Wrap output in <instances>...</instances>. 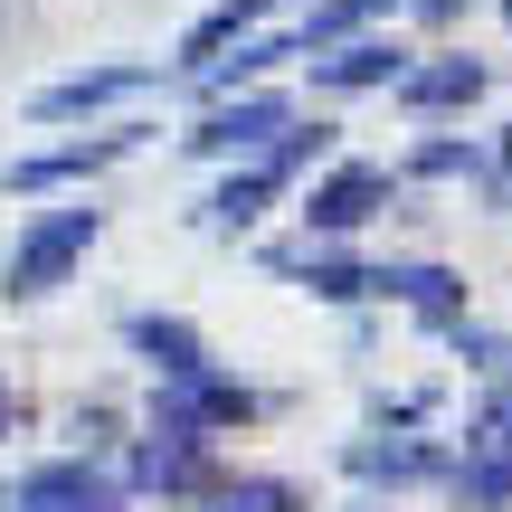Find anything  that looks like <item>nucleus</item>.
<instances>
[{"label":"nucleus","instance_id":"f257e3e1","mask_svg":"<svg viewBox=\"0 0 512 512\" xmlns=\"http://www.w3.org/2000/svg\"><path fill=\"white\" fill-rule=\"evenodd\" d=\"M95 228H105L95 209H38V219L10 238V256H0V294H10V304H38V294H57L76 266H86Z\"/></svg>","mask_w":512,"mask_h":512},{"label":"nucleus","instance_id":"f03ea898","mask_svg":"<svg viewBox=\"0 0 512 512\" xmlns=\"http://www.w3.org/2000/svg\"><path fill=\"white\" fill-rule=\"evenodd\" d=\"M285 124H294L285 95H256V86H247V95H219V105L190 124V152H200V162H238V152H266Z\"/></svg>","mask_w":512,"mask_h":512},{"label":"nucleus","instance_id":"7ed1b4c3","mask_svg":"<svg viewBox=\"0 0 512 512\" xmlns=\"http://www.w3.org/2000/svg\"><path fill=\"white\" fill-rule=\"evenodd\" d=\"M389 190H399V181H389L380 162H332L323 181L304 190V228H313V238H351V228H370L389 209Z\"/></svg>","mask_w":512,"mask_h":512},{"label":"nucleus","instance_id":"20e7f679","mask_svg":"<svg viewBox=\"0 0 512 512\" xmlns=\"http://www.w3.org/2000/svg\"><path fill=\"white\" fill-rule=\"evenodd\" d=\"M143 86H162V67L124 57V67H86V76H57V86H38L29 114H38V124H76V114H105V105H124V95H143Z\"/></svg>","mask_w":512,"mask_h":512},{"label":"nucleus","instance_id":"39448f33","mask_svg":"<svg viewBox=\"0 0 512 512\" xmlns=\"http://www.w3.org/2000/svg\"><path fill=\"white\" fill-rule=\"evenodd\" d=\"M10 512H124V484L76 465V456H57V465H29L10 484Z\"/></svg>","mask_w":512,"mask_h":512},{"label":"nucleus","instance_id":"423d86ee","mask_svg":"<svg viewBox=\"0 0 512 512\" xmlns=\"http://www.w3.org/2000/svg\"><path fill=\"white\" fill-rule=\"evenodd\" d=\"M456 494L475 512H503L512 503V408H484L475 437H465V465H456Z\"/></svg>","mask_w":512,"mask_h":512},{"label":"nucleus","instance_id":"0eeeda50","mask_svg":"<svg viewBox=\"0 0 512 512\" xmlns=\"http://www.w3.org/2000/svg\"><path fill=\"white\" fill-rule=\"evenodd\" d=\"M143 143V124L124 133H95V143H57V152H29V162H10V190H57V181H95V171H114L124 152Z\"/></svg>","mask_w":512,"mask_h":512},{"label":"nucleus","instance_id":"6e6552de","mask_svg":"<svg viewBox=\"0 0 512 512\" xmlns=\"http://www.w3.org/2000/svg\"><path fill=\"white\" fill-rule=\"evenodd\" d=\"M494 86V67L484 57H427V67H399V105L408 114H456V105H475V95Z\"/></svg>","mask_w":512,"mask_h":512},{"label":"nucleus","instance_id":"1a4fd4ad","mask_svg":"<svg viewBox=\"0 0 512 512\" xmlns=\"http://www.w3.org/2000/svg\"><path fill=\"white\" fill-rule=\"evenodd\" d=\"M399 67H408V48L399 38H342V48H323L313 57V86H332V95H361V86H399Z\"/></svg>","mask_w":512,"mask_h":512},{"label":"nucleus","instance_id":"9d476101","mask_svg":"<svg viewBox=\"0 0 512 512\" xmlns=\"http://www.w3.org/2000/svg\"><path fill=\"white\" fill-rule=\"evenodd\" d=\"M124 332H133V351L162 370V389H171V380H209V342L181 323V313H133Z\"/></svg>","mask_w":512,"mask_h":512},{"label":"nucleus","instance_id":"9b49d317","mask_svg":"<svg viewBox=\"0 0 512 512\" xmlns=\"http://www.w3.org/2000/svg\"><path fill=\"white\" fill-rule=\"evenodd\" d=\"M342 465H351V475H361V484H437L446 475V456H437V446H427V437H361V446H342Z\"/></svg>","mask_w":512,"mask_h":512},{"label":"nucleus","instance_id":"f8f14e48","mask_svg":"<svg viewBox=\"0 0 512 512\" xmlns=\"http://www.w3.org/2000/svg\"><path fill=\"white\" fill-rule=\"evenodd\" d=\"M275 10H285V0H219V10H200V19H190V38H181V67L200 76L209 57H228V48H238L247 29H266Z\"/></svg>","mask_w":512,"mask_h":512},{"label":"nucleus","instance_id":"ddd939ff","mask_svg":"<svg viewBox=\"0 0 512 512\" xmlns=\"http://www.w3.org/2000/svg\"><path fill=\"white\" fill-rule=\"evenodd\" d=\"M285 57H304V48H294V29H266V38H238V57H209V67H200V95H209V105H219V95H247L256 86V76H266V67H285Z\"/></svg>","mask_w":512,"mask_h":512},{"label":"nucleus","instance_id":"4468645a","mask_svg":"<svg viewBox=\"0 0 512 512\" xmlns=\"http://www.w3.org/2000/svg\"><path fill=\"white\" fill-rule=\"evenodd\" d=\"M200 465H209V437H190V427H152V446L133 456V484L181 494V484H200Z\"/></svg>","mask_w":512,"mask_h":512},{"label":"nucleus","instance_id":"2eb2a0df","mask_svg":"<svg viewBox=\"0 0 512 512\" xmlns=\"http://www.w3.org/2000/svg\"><path fill=\"white\" fill-rule=\"evenodd\" d=\"M380 294H399V304H418L427 323H465V275H446V266H380Z\"/></svg>","mask_w":512,"mask_h":512},{"label":"nucleus","instance_id":"dca6fc26","mask_svg":"<svg viewBox=\"0 0 512 512\" xmlns=\"http://www.w3.org/2000/svg\"><path fill=\"white\" fill-rule=\"evenodd\" d=\"M275 190H285V181H275L266 162L228 171V181L209 190V228H228V238H238V228H256V219H266V209H275Z\"/></svg>","mask_w":512,"mask_h":512},{"label":"nucleus","instance_id":"f3484780","mask_svg":"<svg viewBox=\"0 0 512 512\" xmlns=\"http://www.w3.org/2000/svg\"><path fill=\"white\" fill-rule=\"evenodd\" d=\"M399 0H323V10H304L294 19V48L304 57H323V48H342V38H361L370 19H389Z\"/></svg>","mask_w":512,"mask_h":512},{"label":"nucleus","instance_id":"a211bd4d","mask_svg":"<svg viewBox=\"0 0 512 512\" xmlns=\"http://www.w3.org/2000/svg\"><path fill=\"white\" fill-rule=\"evenodd\" d=\"M209 512H304V494H294L285 475H238L209 494Z\"/></svg>","mask_w":512,"mask_h":512},{"label":"nucleus","instance_id":"6ab92c4d","mask_svg":"<svg viewBox=\"0 0 512 512\" xmlns=\"http://www.w3.org/2000/svg\"><path fill=\"white\" fill-rule=\"evenodd\" d=\"M475 171H484L475 143H418L408 152V181H475Z\"/></svg>","mask_w":512,"mask_h":512},{"label":"nucleus","instance_id":"aec40b11","mask_svg":"<svg viewBox=\"0 0 512 512\" xmlns=\"http://www.w3.org/2000/svg\"><path fill=\"white\" fill-rule=\"evenodd\" d=\"M503 181H512V124H503Z\"/></svg>","mask_w":512,"mask_h":512},{"label":"nucleus","instance_id":"412c9836","mask_svg":"<svg viewBox=\"0 0 512 512\" xmlns=\"http://www.w3.org/2000/svg\"><path fill=\"white\" fill-rule=\"evenodd\" d=\"M0 427H10V380H0Z\"/></svg>","mask_w":512,"mask_h":512},{"label":"nucleus","instance_id":"4be33fe9","mask_svg":"<svg viewBox=\"0 0 512 512\" xmlns=\"http://www.w3.org/2000/svg\"><path fill=\"white\" fill-rule=\"evenodd\" d=\"M0 512H10V484H0Z\"/></svg>","mask_w":512,"mask_h":512}]
</instances>
